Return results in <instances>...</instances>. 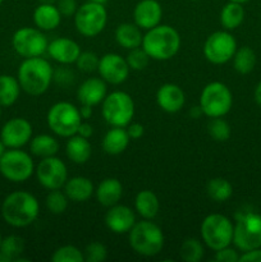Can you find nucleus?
I'll list each match as a JSON object with an SVG mask.
<instances>
[{"mask_svg": "<svg viewBox=\"0 0 261 262\" xmlns=\"http://www.w3.org/2000/svg\"><path fill=\"white\" fill-rule=\"evenodd\" d=\"M189 115H191L193 119H199L201 115H204V113H202V109L200 105H197V106H193L191 110H189Z\"/></svg>", "mask_w": 261, "mask_h": 262, "instance_id": "8fccbe9b", "label": "nucleus"}, {"mask_svg": "<svg viewBox=\"0 0 261 262\" xmlns=\"http://www.w3.org/2000/svg\"><path fill=\"white\" fill-rule=\"evenodd\" d=\"M129 141L130 138L125 128L112 127V129L107 130L102 138V150L107 155H119L124 152L129 145Z\"/></svg>", "mask_w": 261, "mask_h": 262, "instance_id": "a878e982", "label": "nucleus"}, {"mask_svg": "<svg viewBox=\"0 0 261 262\" xmlns=\"http://www.w3.org/2000/svg\"><path fill=\"white\" fill-rule=\"evenodd\" d=\"M181 36L169 25H158L146 31L143 35L142 48L151 59L165 61L174 58L181 49Z\"/></svg>", "mask_w": 261, "mask_h": 262, "instance_id": "7ed1b4c3", "label": "nucleus"}, {"mask_svg": "<svg viewBox=\"0 0 261 262\" xmlns=\"http://www.w3.org/2000/svg\"><path fill=\"white\" fill-rule=\"evenodd\" d=\"M3 2H4V0H0V5H2V4H3Z\"/></svg>", "mask_w": 261, "mask_h": 262, "instance_id": "052dcab7", "label": "nucleus"}, {"mask_svg": "<svg viewBox=\"0 0 261 262\" xmlns=\"http://www.w3.org/2000/svg\"><path fill=\"white\" fill-rule=\"evenodd\" d=\"M59 151V142L55 137L50 135H37L31 138L30 152L37 158H49L55 156Z\"/></svg>", "mask_w": 261, "mask_h": 262, "instance_id": "c85d7f7f", "label": "nucleus"}, {"mask_svg": "<svg viewBox=\"0 0 261 262\" xmlns=\"http://www.w3.org/2000/svg\"><path fill=\"white\" fill-rule=\"evenodd\" d=\"M129 245L137 255L153 257L159 255L164 248V233L158 224L148 219L136 222L129 230Z\"/></svg>", "mask_w": 261, "mask_h": 262, "instance_id": "20e7f679", "label": "nucleus"}, {"mask_svg": "<svg viewBox=\"0 0 261 262\" xmlns=\"http://www.w3.org/2000/svg\"><path fill=\"white\" fill-rule=\"evenodd\" d=\"M228 2H234V3H240V4H245V3L250 2V0H228Z\"/></svg>", "mask_w": 261, "mask_h": 262, "instance_id": "6e6d98bb", "label": "nucleus"}, {"mask_svg": "<svg viewBox=\"0 0 261 262\" xmlns=\"http://www.w3.org/2000/svg\"><path fill=\"white\" fill-rule=\"evenodd\" d=\"M40 4H55L58 0H37Z\"/></svg>", "mask_w": 261, "mask_h": 262, "instance_id": "864d4df0", "label": "nucleus"}, {"mask_svg": "<svg viewBox=\"0 0 261 262\" xmlns=\"http://www.w3.org/2000/svg\"><path fill=\"white\" fill-rule=\"evenodd\" d=\"M5 151H7V146H5L4 143H3V141L0 140V158H2L3 154H4Z\"/></svg>", "mask_w": 261, "mask_h": 262, "instance_id": "603ef678", "label": "nucleus"}, {"mask_svg": "<svg viewBox=\"0 0 261 262\" xmlns=\"http://www.w3.org/2000/svg\"><path fill=\"white\" fill-rule=\"evenodd\" d=\"M2 241H3V238H2V234H0V246H2Z\"/></svg>", "mask_w": 261, "mask_h": 262, "instance_id": "bf43d9fd", "label": "nucleus"}, {"mask_svg": "<svg viewBox=\"0 0 261 262\" xmlns=\"http://www.w3.org/2000/svg\"><path fill=\"white\" fill-rule=\"evenodd\" d=\"M233 245L241 252L261 247V215L246 212L238 217L233 230Z\"/></svg>", "mask_w": 261, "mask_h": 262, "instance_id": "9b49d317", "label": "nucleus"}, {"mask_svg": "<svg viewBox=\"0 0 261 262\" xmlns=\"http://www.w3.org/2000/svg\"><path fill=\"white\" fill-rule=\"evenodd\" d=\"M237 49V41L229 31H215L205 41L204 55L210 63L220 66L232 60Z\"/></svg>", "mask_w": 261, "mask_h": 262, "instance_id": "ddd939ff", "label": "nucleus"}, {"mask_svg": "<svg viewBox=\"0 0 261 262\" xmlns=\"http://www.w3.org/2000/svg\"><path fill=\"white\" fill-rule=\"evenodd\" d=\"M125 129H127V133L128 136H129L130 140H138V138L142 137L143 133H145V128H143V125L141 124V123L130 122L129 124L125 127Z\"/></svg>", "mask_w": 261, "mask_h": 262, "instance_id": "c03bdc74", "label": "nucleus"}, {"mask_svg": "<svg viewBox=\"0 0 261 262\" xmlns=\"http://www.w3.org/2000/svg\"><path fill=\"white\" fill-rule=\"evenodd\" d=\"M115 41L123 49H135L142 45V30L136 23H122L115 30Z\"/></svg>", "mask_w": 261, "mask_h": 262, "instance_id": "bb28decb", "label": "nucleus"}, {"mask_svg": "<svg viewBox=\"0 0 261 262\" xmlns=\"http://www.w3.org/2000/svg\"><path fill=\"white\" fill-rule=\"evenodd\" d=\"M81 51V46L74 40L69 37H58L49 42L46 53L59 64L68 66L76 63Z\"/></svg>", "mask_w": 261, "mask_h": 262, "instance_id": "6ab92c4d", "label": "nucleus"}, {"mask_svg": "<svg viewBox=\"0 0 261 262\" xmlns=\"http://www.w3.org/2000/svg\"><path fill=\"white\" fill-rule=\"evenodd\" d=\"M150 59L151 58L148 56V54L146 53L142 46L130 49L128 55L125 56V60H127L130 71H143L148 66Z\"/></svg>", "mask_w": 261, "mask_h": 262, "instance_id": "58836bf2", "label": "nucleus"}, {"mask_svg": "<svg viewBox=\"0 0 261 262\" xmlns=\"http://www.w3.org/2000/svg\"><path fill=\"white\" fill-rule=\"evenodd\" d=\"M136 106L132 96L124 91H113L101 102V114L112 127L125 128L135 117Z\"/></svg>", "mask_w": 261, "mask_h": 262, "instance_id": "39448f33", "label": "nucleus"}, {"mask_svg": "<svg viewBox=\"0 0 261 262\" xmlns=\"http://www.w3.org/2000/svg\"><path fill=\"white\" fill-rule=\"evenodd\" d=\"M32 125L25 118H12L2 128L0 140L8 148H22L32 138Z\"/></svg>", "mask_w": 261, "mask_h": 262, "instance_id": "dca6fc26", "label": "nucleus"}, {"mask_svg": "<svg viewBox=\"0 0 261 262\" xmlns=\"http://www.w3.org/2000/svg\"><path fill=\"white\" fill-rule=\"evenodd\" d=\"M90 2L99 3V4H105V3H107V2H109V0H90Z\"/></svg>", "mask_w": 261, "mask_h": 262, "instance_id": "4d7b16f0", "label": "nucleus"}, {"mask_svg": "<svg viewBox=\"0 0 261 262\" xmlns=\"http://www.w3.org/2000/svg\"><path fill=\"white\" fill-rule=\"evenodd\" d=\"M79 114H81L83 120L90 119L92 117V106H90V105H81V107H79Z\"/></svg>", "mask_w": 261, "mask_h": 262, "instance_id": "09e8293b", "label": "nucleus"}, {"mask_svg": "<svg viewBox=\"0 0 261 262\" xmlns=\"http://www.w3.org/2000/svg\"><path fill=\"white\" fill-rule=\"evenodd\" d=\"M55 5L58 7L61 17H74L77 9H78L77 0H58Z\"/></svg>", "mask_w": 261, "mask_h": 262, "instance_id": "37998d69", "label": "nucleus"}, {"mask_svg": "<svg viewBox=\"0 0 261 262\" xmlns=\"http://www.w3.org/2000/svg\"><path fill=\"white\" fill-rule=\"evenodd\" d=\"M206 192L212 201L222 204L232 197L233 187L225 178H214L207 183Z\"/></svg>", "mask_w": 261, "mask_h": 262, "instance_id": "473e14b6", "label": "nucleus"}, {"mask_svg": "<svg viewBox=\"0 0 261 262\" xmlns=\"http://www.w3.org/2000/svg\"><path fill=\"white\" fill-rule=\"evenodd\" d=\"M53 262H84L83 251L77 248L76 246H61L54 251L51 256Z\"/></svg>", "mask_w": 261, "mask_h": 262, "instance_id": "4c0bfd02", "label": "nucleus"}, {"mask_svg": "<svg viewBox=\"0 0 261 262\" xmlns=\"http://www.w3.org/2000/svg\"><path fill=\"white\" fill-rule=\"evenodd\" d=\"M68 201L69 199L67 197V194L60 189H53V191L49 192L45 199L46 207L54 215L63 214L68 207Z\"/></svg>", "mask_w": 261, "mask_h": 262, "instance_id": "e433bc0d", "label": "nucleus"}, {"mask_svg": "<svg viewBox=\"0 0 261 262\" xmlns=\"http://www.w3.org/2000/svg\"><path fill=\"white\" fill-rule=\"evenodd\" d=\"M40 214V204L32 193L15 191L8 194L2 205V216L13 228H26Z\"/></svg>", "mask_w": 261, "mask_h": 262, "instance_id": "f03ea898", "label": "nucleus"}, {"mask_svg": "<svg viewBox=\"0 0 261 262\" xmlns=\"http://www.w3.org/2000/svg\"><path fill=\"white\" fill-rule=\"evenodd\" d=\"M46 120L51 132L59 137L68 138L76 135L83 119L79 114V107L72 102L59 101L49 109Z\"/></svg>", "mask_w": 261, "mask_h": 262, "instance_id": "0eeeda50", "label": "nucleus"}, {"mask_svg": "<svg viewBox=\"0 0 261 262\" xmlns=\"http://www.w3.org/2000/svg\"><path fill=\"white\" fill-rule=\"evenodd\" d=\"M20 84L15 77L10 74L0 76V105L3 107L15 104L20 94Z\"/></svg>", "mask_w": 261, "mask_h": 262, "instance_id": "7c9ffc66", "label": "nucleus"}, {"mask_svg": "<svg viewBox=\"0 0 261 262\" xmlns=\"http://www.w3.org/2000/svg\"><path fill=\"white\" fill-rule=\"evenodd\" d=\"M64 193L73 202H86L95 194V187L91 179L87 177H73L64 184Z\"/></svg>", "mask_w": 261, "mask_h": 262, "instance_id": "5701e85b", "label": "nucleus"}, {"mask_svg": "<svg viewBox=\"0 0 261 262\" xmlns=\"http://www.w3.org/2000/svg\"><path fill=\"white\" fill-rule=\"evenodd\" d=\"M61 14L55 4H38L33 10V23L41 31H53L59 27Z\"/></svg>", "mask_w": 261, "mask_h": 262, "instance_id": "b1692460", "label": "nucleus"}, {"mask_svg": "<svg viewBox=\"0 0 261 262\" xmlns=\"http://www.w3.org/2000/svg\"><path fill=\"white\" fill-rule=\"evenodd\" d=\"M2 105H0V118H2V113H3V110H2Z\"/></svg>", "mask_w": 261, "mask_h": 262, "instance_id": "13d9d810", "label": "nucleus"}, {"mask_svg": "<svg viewBox=\"0 0 261 262\" xmlns=\"http://www.w3.org/2000/svg\"><path fill=\"white\" fill-rule=\"evenodd\" d=\"M0 262H10V260L4 255V253L0 252Z\"/></svg>", "mask_w": 261, "mask_h": 262, "instance_id": "5fc2aeb1", "label": "nucleus"}, {"mask_svg": "<svg viewBox=\"0 0 261 262\" xmlns=\"http://www.w3.org/2000/svg\"><path fill=\"white\" fill-rule=\"evenodd\" d=\"M245 19V8L243 4L228 2L220 12V23L227 31H233L242 25Z\"/></svg>", "mask_w": 261, "mask_h": 262, "instance_id": "c756f323", "label": "nucleus"}, {"mask_svg": "<svg viewBox=\"0 0 261 262\" xmlns=\"http://www.w3.org/2000/svg\"><path fill=\"white\" fill-rule=\"evenodd\" d=\"M192 2H200V0H192Z\"/></svg>", "mask_w": 261, "mask_h": 262, "instance_id": "680f3d73", "label": "nucleus"}, {"mask_svg": "<svg viewBox=\"0 0 261 262\" xmlns=\"http://www.w3.org/2000/svg\"><path fill=\"white\" fill-rule=\"evenodd\" d=\"M25 251V241L18 235H8L3 238L0 252L4 253L10 261H15Z\"/></svg>", "mask_w": 261, "mask_h": 262, "instance_id": "f704fd0d", "label": "nucleus"}, {"mask_svg": "<svg viewBox=\"0 0 261 262\" xmlns=\"http://www.w3.org/2000/svg\"><path fill=\"white\" fill-rule=\"evenodd\" d=\"M207 132L209 136L216 142H225L229 140L230 135H232V129L227 120L222 118H211V120L207 124Z\"/></svg>", "mask_w": 261, "mask_h": 262, "instance_id": "c9c22d12", "label": "nucleus"}, {"mask_svg": "<svg viewBox=\"0 0 261 262\" xmlns=\"http://www.w3.org/2000/svg\"><path fill=\"white\" fill-rule=\"evenodd\" d=\"M76 135L81 136V137H84V138H90L92 135H94V127H92L90 123L83 122V120H82V123L79 124L78 129H77Z\"/></svg>", "mask_w": 261, "mask_h": 262, "instance_id": "de8ad7c7", "label": "nucleus"}, {"mask_svg": "<svg viewBox=\"0 0 261 262\" xmlns=\"http://www.w3.org/2000/svg\"><path fill=\"white\" fill-rule=\"evenodd\" d=\"M97 72L106 83L120 84L127 81L130 68L122 55L117 53H107L100 58Z\"/></svg>", "mask_w": 261, "mask_h": 262, "instance_id": "2eb2a0df", "label": "nucleus"}, {"mask_svg": "<svg viewBox=\"0 0 261 262\" xmlns=\"http://www.w3.org/2000/svg\"><path fill=\"white\" fill-rule=\"evenodd\" d=\"M163 8L158 0H141L133 9V19L141 30H150L160 25Z\"/></svg>", "mask_w": 261, "mask_h": 262, "instance_id": "a211bd4d", "label": "nucleus"}, {"mask_svg": "<svg viewBox=\"0 0 261 262\" xmlns=\"http://www.w3.org/2000/svg\"><path fill=\"white\" fill-rule=\"evenodd\" d=\"M234 225L229 217L222 214H210L201 223L202 242L212 251L222 250L233 243Z\"/></svg>", "mask_w": 261, "mask_h": 262, "instance_id": "6e6552de", "label": "nucleus"}, {"mask_svg": "<svg viewBox=\"0 0 261 262\" xmlns=\"http://www.w3.org/2000/svg\"><path fill=\"white\" fill-rule=\"evenodd\" d=\"M156 104L163 112L176 114L186 104V95L178 84L165 83L159 87L156 92Z\"/></svg>", "mask_w": 261, "mask_h": 262, "instance_id": "412c9836", "label": "nucleus"}, {"mask_svg": "<svg viewBox=\"0 0 261 262\" xmlns=\"http://www.w3.org/2000/svg\"><path fill=\"white\" fill-rule=\"evenodd\" d=\"M241 262H261V247L243 252L240 256Z\"/></svg>", "mask_w": 261, "mask_h": 262, "instance_id": "a18cd8bd", "label": "nucleus"}, {"mask_svg": "<svg viewBox=\"0 0 261 262\" xmlns=\"http://www.w3.org/2000/svg\"><path fill=\"white\" fill-rule=\"evenodd\" d=\"M84 262H102L106 260L107 250L101 242H91L83 251Z\"/></svg>", "mask_w": 261, "mask_h": 262, "instance_id": "ea45409f", "label": "nucleus"}, {"mask_svg": "<svg viewBox=\"0 0 261 262\" xmlns=\"http://www.w3.org/2000/svg\"><path fill=\"white\" fill-rule=\"evenodd\" d=\"M256 66V54L248 46L237 49L233 55V67L240 74H248L253 71Z\"/></svg>", "mask_w": 261, "mask_h": 262, "instance_id": "2f4dec72", "label": "nucleus"}, {"mask_svg": "<svg viewBox=\"0 0 261 262\" xmlns=\"http://www.w3.org/2000/svg\"><path fill=\"white\" fill-rule=\"evenodd\" d=\"M107 95V83L101 77H91L79 84L77 90V99L81 105L96 106L104 101Z\"/></svg>", "mask_w": 261, "mask_h": 262, "instance_id": "aec40b11", "label": "nucleus"}, {"mask_svg": "<svg viewBox=\"0 0 261 262\" xmlns=\"http://www.w3.org/2000/svg\"><path fill=\"white\" fill-rule=\"evenodd\" d=\"M97 202L104 207H112L119 204L123 197V186L117 178H105L95 188Z\"/></svg>", "mask_w": 261, "mask_h": 262, "instance_id": "4be33fe9", "label": "nucleus"}, {"mask_svg": "<svg viewBox=\"0 0 261 262\" xmlns=\"http://www.w3.org/2000/svg\"><path fill=\"white\" fill-rule=\"evenodd\" d=\"M74 78V74L68 69H60V71H54V81L59 83H69L71 79Z\"/></svg>", "mask_w": 261, "mask_h": 262, "instance_id": "49530a36", "label": "nucleus"}, {"mask_svg": "<svg viewBox=\"0 0 261 262\" xmlns=\"http://www.w3.org/2000/svg\"><path fill=\"white\" fill-rule=\"evenodd\" d=\"M66 155L74 164L87 163L92 155V146L89 138L81 137L78 135L68 137L66 143Z\"/></svg>", "mask_w": 261, "mask_h": 262, "instance_id": "393cba45", "label": "nucleus"}, {"mask_svg": "<svg viewBox=\"0 0 261 262\" xmlns=\"http://www.w3.org/2000/svg\"><path fill=\"white\" fill-rule=\"evenodd\" d=\"M107 22V12L104 4L87 2L78 7L74 14V27L84 37H95L104 31Z\"/></svg>", "mask_w": 261, "mask_h": 262, "instance_id": "9d476101", "label": "nucleus"}, {"mask_svg": "<svg viewBox=\"0 0 261 262\" xmlns=\"http://www.w3.org/2000/svg\"><path fill=\"white\" fill-rule=\"evenodd\" d=\"M205 255L204 243L197 238H187L179 248V256L186 262H200Z\"/></svg>", "mask_w": 261, "mask_h": 262, "instance_id": "72a5a7b5", "label": "nucleus"}, {"mask_svg": "<svg viewBox=\"0 0 261 262\" xmlns=\"http://www.w3.org/2000/svg\"><path fill=\"white\" fill-rule=\"evenodd\" d=\"M200 106L204 115L211 118L225 117L233 105V95L229 87L219 81L207 83L200 95Z\"/></svg>", "mask_w": 261, "mask_h": 262, "instance_id": "423d86ee", "label": "nucleus"}, {"mask_svg": "<svg viewBox=\"0 0 261 262\" xmlns=\"http://www.w3.org/2000/svg\"><path fill=\"white\" fill-rule=\"evenodd\" d=\"M12 45L15 53L22 58H36L46 53L49 41L40 28L22 27L13 35Z\"/></svg>", "mask_w": 261, "mask_h": 262, "instance_id": "f8f14e48", "label": "nucleus"}, {"mask_svg": "<svg viewBox=\"0 0 261 262\" xmlns=\"http://www.w3.org/2000/svg\"><path fill=\"white\" fill-rule=\"evenodd\" d=\"M37 181L48 191L61 189L68 181V169L66 163L56 156L41 159L35 168Z\"/></svg>", "mask_w": 261, "mask_h": 262, "instance_id": "4468645a", "label": "nucleus"}, {"mask_svg": "<svg viewBox=\"0 0 261 262\" xmlns=\"http://www.w3.org/2000/svg\"><path fill=\"white\" fill-rule=\"evenodd\" d=\"M215 261L217 262H238L240 261V255L237 250L232 248L230 246L222 248V250L215 251Z\"/></svg>", "mask_w": 261, "mask_h": 262, "instance_id": "79ce46f5", "label": "nucleus"}, {"mask_svg": "<svg viewBox=\"0 0 261 262\" xmlns=\"http://www.w3.org/2000/svg\"><path fill=\"white\" fill-rule=\"evenodd\" d=\"M136 224V215L130 207L125 205H114L109 207L105 215V225L115 234H124Z\"/></svg>", "mask_w": 261, "mask_h": 262, "instance_id": "f3484780", "label": "nucleus"}, {"mask_svg": "<svg viewBox=\"0 0 261 262\" xmlns=\"http://www.w3.org/2000/svg\"><path fill=\"white\" fill-rule=\"evenodd\" d=\"M20 89L31 96L45 94L54 81V68L42 56L26 58L17 72Z\"/></svg>", "mask_w": 261, "mask_h": 262, "instance_id": "f257e3e1", "label": "nucleus"}, {"mask_svg": "<svg viewBox=\"0 0 261 262\" xmlns=\"http://www.w3.org/2000/svg\"><path fill=\"white\" fill-rule=\"evenodd\" d=\"M35 173L32 156L20 148H9L0 158V174L7 181L22 183Z\"/></svg>", "mask_w": 261, "mask_h": 262, "instance_id": "1a4fd4ad", "label": "nucleus"}, {"mask_svg": "<svg viewBox=\"0 0 261 262\" xmlns=\"http://www.w3.org/2000/svg\"><path fill=\"white\" fill-rule=\"evenodd\" d=\"M253 97H255V101L258 105H261V81L258 82V84L256 86L255 92H253Z\"/></svg>", "mask_w": 261, "mask_h": 262, "instance_id": "3c124183", "label": "nucleus"}, {"mask_svg": "<svg viewBox=\"0 0 261 262\" xmlns=\"http://www.w3.org/2000/svg\"><path fill=\"white\" fill-rule=\"evenodd\" d=\"M99 60L100 58L94 51H81L76 64L79 71L84 72V73H91V72L97 71Z\"/></svg>", "mask_w": 261, "mask_h": 262, "instance_id": "a19ab883", "label": "nucleus"}, {"mask_svg": "<svg viewBox=\"0 0 261 262\" xmlns=\"http://www.w3.org/2000/svg\"><path fill=\"white\" fill-rule=\"evenodd\" d=\"M135 209L137 214L142 219L153 220L160 210V202L158 196L150 189H142L136 194L135 199Z\"/></svg>", "mask_w": 261, "mask_h": 262, "instance_id": "cd10ccee", "label": "nucleus"}]
</instances>
